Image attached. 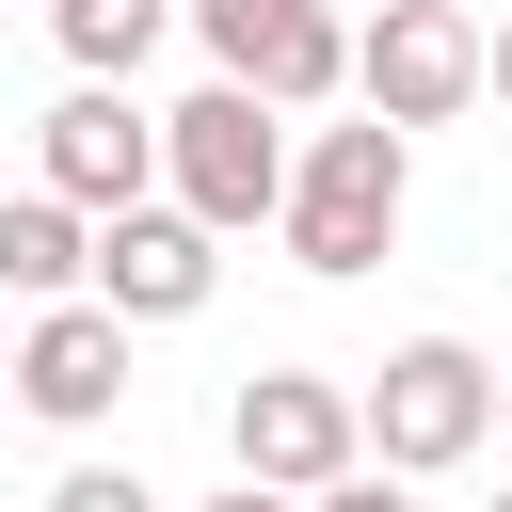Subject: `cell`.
<instances>
[{
	"label": "cell",
	"instance_id": "obj_5",
	"mask_svg": "<svg viewBox=\"0 0 512 512\" xmlns=\"http://www.w3.org/2000/svg\"><path fill=\"white\" fill-rule=\"evenodd\" d=\"M224 464H240L256 496H320L336 464H368V448H352V384H336V368H256V384H224Z\"/></svg>",
	"mask_w": 512,
	"mask_h": 512
},
{
	"label": "cell",
	"instance_id": "obj_13",
	"mask_svg": "<svg viewBox=\"0 0 512 512\" xmlns=\"http://www.w3.org/2000/svg\"><path fill=\"white\" fill-rule=\"evenodd\" d=\"M48 512H176V496H160L144 464H64V480H48Z\"/></svg>",
	"mask_w": 512,
	"mask_h": 512
},
{
	"label": "cell",
	"instance_id": "obj_9",
	"mask_svg": "<svg viewBox=\"0 0 512 512\" xmlns=\"http://www.w3.org/2000/svg\"><path fill=\"white\" fill-rule=\"evenodd\" d=\"M240 96H272L288 128H304L320 96H352V16H336V0H288V16H272V48L240 64Z\"/></svg>",
	"mask_w": 512,
	"mask_h": 512
},
{
	"label": "cell",
	"instance_id": "obj_2",
	"mask_svg": "<svg viewBox=\"0 0 512 512\" xmlns=\"http://www.w3.org/2000/svg\"><path fill=\"white\" fill-rule=\"evenodd\" d=\"M352 448H368L384 480L480 464V448H496V352H480V336H400V352L352 384Z\"/></svg>",
	"mask_w": 512,
	"mask_h": 512
},
{
	"label": "cell",
	"instance_id": "obj_17",
	"mask_svg": "<svg viewBox=\"0 0 512 512\" xmlns=\"http://www.w3.org/2000/svg\"><path fill=\"white\" fill-rule=\"evenodd\" d=\"M496 432H512V368H496Z\"/></svg>",
	"mask_w": 512,
	"mask_h": 512
},
{
	"label": "cell",
	"instance_id": "obj_16",
	"mask_svg": "<svg viewBox=\"0 0 512 512\" xmlns=\"http://www.w3.org/2000/svg\"><path fill=\"white\" fill-rule=\"evenodd\" d=\"M480 96H512V16H496V32H480Z\"/></svg>",
	"mask_w": 512,
	"mask_h": 512
},
{
	"label": "cell",
	"instance_id": "obj_1",
	"mask_svg": "<svg viewBox=\"0 0 512 512\" xmlns=\"http://www.w3.org/2000/svg\"><path fill=\"white\" fill-rule=\"evenodd\" d=\"M400 208H416V144L400 128H304L288 144V192H272V240L320 272V288H352V272H384V240H400Z\"/></svg>",
	"mask_w": 512,
	"mask_h": 512
},
{
	"label": "cell",
	"instance_id": "obj_12",
	"mask_svg": "<svg viewBox=\"0 0 512 512\" xmlns=\"http://www.w3.org/2000/svg\"><path fill=\"white\" fill-rule=\"evenodd\" d=\"M176 16H192V48H208V80H240V64L272 48V16H288V0H176Z\"/></svg>",
	"mask_w": 512,
	"mask_h": 512
},
{
	"label": "cell",
	"instance_id": "obj_14",
	"mask_svg": "<svg viewBox=\"0 0 512 512\" xmlns=\"http://www.w3.org/2000/svg\"><path fill=\"white\" fill-rule=\"evenodd\" d=\"M304 512H416V480H384V464H336V480H320Z\"/></svg>",
	"mask_w": 512,
	"mask_h": 512
},
{
	"label": "cell",
	"instance_id": "obj_10",
	"mask_svg": "<svg viewBox=\"0 0 512 512\" xmlns=\"http://www.w3.org/2000/svg\"><path fill=\"white\" fill-rule=\"evenodd\" d=\"M80 256H96V224L64 208V192H0V304L32 320V304H80Z\"/></svg>",
	"mask_w": 512,
	"mask_h": 512
},
{
	"label": "cell",
	"instance_id": "obj_11",
	"mask_svg": "<svg viewBox=\"0 0 512 512\" xmlns=\"http://www.w3.org/2000/svg\"><path fill=\"white\" fill-rule=\"evenodd\" d=\"M32 16H48L64 80H144V48L176 32V0H32Z\"/></svg>",
	"mask_w": 512,
	"mask_h": 512
},
{
	"label": "cell",
	"instance_id": "obj_7",
	"mask_svg": "<svg viewBox=\"0 0 512 512\" xmlns=\"http://www.w3.org/2000/svg\"><path fill=\"white\" fill-rule=\"evenodd\" d=\"M208 288H224V240L192 224V208H112L96 224V256H80V304H112L128 336H160V320H208Z\"/></svg>",
	"mask_w": 512,
	"mask_h": 512
},
{
	"label": "cell",
	"instance_id": "obj_6",
	"mask_svg": "<svg viewBox=\"0 0 512 512\" xmlns=\"http://www.w3.org/2000/svg\"><path fill=\"white\" fill-rule=\"evenodd\" d=\"M352 96H368V128H448L464 96H480V16L464 0H384L368 32H352Z\"/></svg>",
	"mask_w": 512,
	"mask_h": 512
},
{
	"label": "cell",
	"instance_id": "obj_18",
	"mask_svg": "<svg viewBox=\"0 0 512 512\" xmlns=\"http://www.w3.org/2000/svg\"><path fill=\"white\" fill-rule=\"evenodd\" d=\"M480 512H512V480H496V496H480Z\"/></svg>",
	"mask_w": 512,
	"mask_h": 512
},
{
	"label": "cell",
	"instance_id": "obj_8",
	"mask_svg": "<svg viewBox=\"0 0 512 512\" xmlns=\"http://www.w3.org/2000/svg\"><path fill=\"white\" fill-rule=\"evenodd\" d=\"M0 400L48 416V432H96V416L128 400V320H112V304H32V320L0 336Z\"/></svg>",
	"mask_w": 512,
	"mask_h": 512
},
{
	"label": "cell",
	"instance_id": "obj_4",
	"mask_svg": "<svg viewBox=\"0 0 512 512\" xmlns=\"http://www.w3.org/2000/svg\"><path fill=\"white\" fill-rule=\"evenodd\" d=\"M32 192H64L80 224L144 208V192H160V112H144L128 80H64L48 128H32Z\"/></svg>",
	"mask_w": 512,
	"mask_h": 512
},
{
	"label": "cell",
	"instance_id": "obj_15",
	"mask_svg": "<svg viewBox=\"0 0 512 512\" xmlns=\"http://www.w3.org/2000/svg\"><path fill=\"white\" fill-rule=\"evenodd\" d=\"M192 512H304V496H256V480H224V496H192Z\"/></svg>",
	"mask_w": 512,
	"mask_h": 512
},
{
	"label": "cell",
	"instance_id": "obj_3",
	"mask_svg": "<svg viewBox=\"0 0 512 512\" xmlns=\"http://www.w3.org/2000/svg\"><path fill=\"white\" fill-rule=\"evenodd\" d=\"M272 192H288V112L240 96V80H192L160 112V208H192L208 240H256Z\"/></svg>",
	"mask_w": 512,
	"mask_h": 512
}]
</instances>
